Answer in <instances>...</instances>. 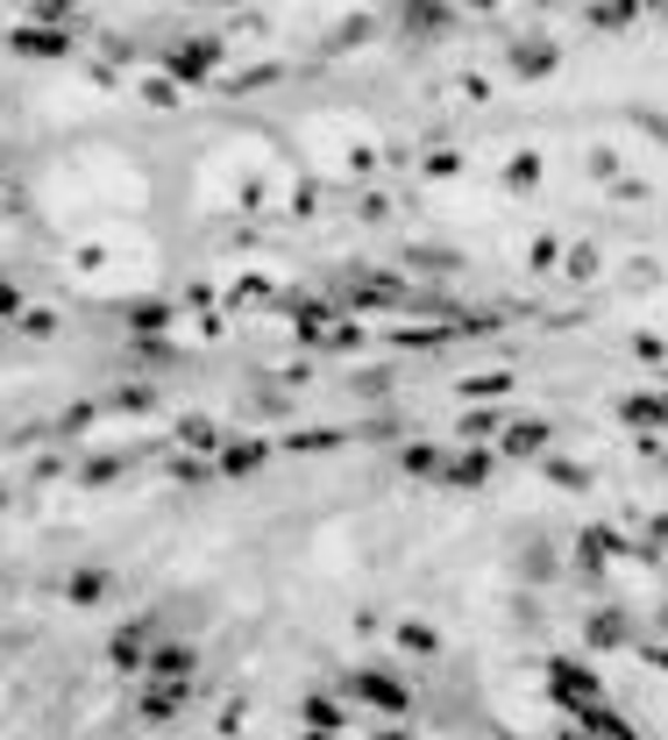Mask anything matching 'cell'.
<instances>
[{"instance_id":"obj_1","label":"cell","mask_w":668,"mask_h":740,"mask_svg":"<svg viewBox=\"0 0 668 740\" xmlns=\"http://www.w3.org/2000/svg\"><path fill=\"white\" fill-rule=\"evenodd\" d=\"M214 57H221V43H214V36H200V43H178V51L164 57V65H171L178 79H200V71H214Z\"/></svg>"},{"instance_id":"obj_2","label":"cell","mask_w":668,"mask_h":740,"mask_svg":"<svg viewBox=\"0 0 668 740\" xmlns=\"http://www.w3.org/2000/svg\"><path fill=\"white\" fill-rule=\"evenodd\" d=\"M14 51H22V57H65L71 51V36H65V29H14Z\"/></svg>"},{"instance_id":"obj_3","label":"cell","mask_w":668,"mask_h":740,"mask_svg":"<svg viewBox=\"0 0 668 740\" xmlns=\"http://www.w3.org/2000/svg\"><path fill=\"white\" fill-rule=\"evenodd\" d=\"M399 22H405V36H442V29H448V8H442V0H405Z\"/></svg>"},{"instance_id":"obj_4","label":"cell","mask_w":668,"mask_h":740,"mask_svg":"<svg viewBox=\"0 0 668 740\" xmlns=\"http://www.w3.org/2000/svg\"><path fill=\"white\" fill-rule=\"evenodd\" d=\"M548 65H555L548 43H512V71H548Z\"/></svg>"}]
</instances>
